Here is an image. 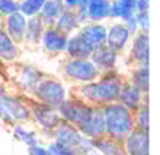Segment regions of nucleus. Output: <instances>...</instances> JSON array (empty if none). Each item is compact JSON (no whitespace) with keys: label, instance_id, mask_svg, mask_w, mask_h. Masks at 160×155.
<instances>
[{"label":"nucleus","instance_id":"33","mask_svg":"<svg viewBox=\"0 0 160 155\" xmlns=\"http://www.w3.org/2000/svg\"><path fill=\"white\" fill-rule=\"evenodd\" d=\"M16 12H19V2L18 0H0V16L3 19Z\"/></svg>","mask_w":160,"mask_h":155},{"label":"nucleus","instance_id":"1","mask_svg":"<svg viewBox=\"0 0 160 155\" xmlns=\"http://www.w3.org/2000/svg\"><path fill=\"white\" fill-rule=\"evenodd\" d=\"M125 83V76L121 71L101 74L95 81L74 87V96L90 106L103 107L118 100L121 87Z\"/></svg>","mask_w":160,"mask_h":155},{"label":"nucleus","instance_id":"34","mask_svg":"<svg viewBox=\"0 0 160 155\" xmlns=\"http://www.w3.org/2000/svg\"><path fill=\"white\" fill-rule=\"evenodd\" d=\"M135 21H137V26H138V32L150 34V13L148 12L135 13Z\"/></svg>","mask_w":160,"mask_h":155},{"label":"nucleus","instance_id":"37","mask_svg":"<svg viewBox=\"0 0 160 155\" xmlns=\"http://www.w3.org/2000/svg\"><path fill=\"white\" fill-rule=\"evenodd\" d=\"M8 93H9V86H8V83L2 78V76H0V97H3L4 94H8Z\"/></svg>","mask_w":160,"mask_h":155},{"label":"nucleus","instance_id":"6","mask_svg":"<svg viewBox=\"0 0 160 155\" xmlns=\"http://www.w3.org/2000/svg\"><path fill=\"white\" fill-rule=\"evenodd\" d=\"M10 67H13L15 70H13L9 78L12 81L13 87L16 88V93H19L22 96L31 97L35 87L45 77V73L34 64L26 63H16Z\"/></svg>","mask_w":160,"mask_h":155},{"label":"nucleus","instance_id":"31","mask_svg":"<svg viewBox=\"0 0 160 155\" xmlns=\"http://www.w3.org/2000/svg\"><path fill=\"white\" fill-rule=\"evenodd\" d=\"M47 147L50 149L51 155H79L74 148L63 145V143H60V142H55V141H50V143Z\"/></svg>","mask_w":160,"mask_h":155},{"label":"nucleus","instance_id":"9","mask_svg":"<svg viewBox=\"0 0 160 155\" xmlns=\"http://www.w3.org/2000/svg\"><path fill=\"white\" fill-rule=\"evenodd\" d=\"M127 64L132 65H150V34L137 32L127 49Z\"/></svg>","mask_w":160,"mask_h":155},{"label":"nucleus","instance_id":"18","mask_svg":"<svg viewBox=\"0 0 160 155\" xmlns=\"http://www.w3.org/2000/svg\"><path fill=\"white\" fill-rule=\"evenodd\" d=\"M22 57V48L19 44L13 41L3 29H0V61L4 65H13L19 63Z\"/></svg>","mask_w":160,"mask_h":155},{"label":"nucleus","instance_id":"11","mask_svg":"<svg viewBox=\"0 0 160 155\" xmlns=\"http://www.w3.org/2000/svg\"><path fill=\"white\" fill-rule=\"evenodd\" d=\"M67 39L68 35L63 34L61 31H58L54 26H47L44 34H42L39 46L51 57H58V55H64Z\"/></svg>","mask_w":160,"mask_h":155},{"label":"nucleus","instance_id":"22","mask_svg":"<svg viewBox=\"0 0 160 155\" xmlns=\"http://www.w3.org/2000/svg\"><path fill=\"white\" fill-rule=\"evenodd\" d=\"M111 0H88L86 12H88L89 22L103 23L109 19Z\"/></svg>","mask_w":160,"mask_h":155},{"label":"nucleus","instance_id":"3","mask_svg":"<svg viewBox=\"0 0 160 155\" xmlns=\"http://www.w3.org/2000/svg\"><path fill=\"white\" fill-rule=\"evenodd\" d=\"M0 120L4 125L31 122V99L19 93H10L0 97Z\"/></svg>","mask_w":160,"mask_h":155},{"label":"nucleus","instance_id":"36","mask_svg":"<svg viewBox=\"0 0 160 155\" xmlns=\"http://www.w3.org/2000/svg\"><path fill=\"white\" fill-rule=\"evenodd\" d=\"M150 9V0H135V13L148 12Z\"/></svg>","mask_w":160,"mask_h":155},{"label":"nucleus","instance_id":"30","mask_svg":"<svg viewBox=\"0 0 160 155\" xmlns=\"http://www.w3.org/2000/svg\"><path fill=\"white\" fill-rule=\"evenodd\" d=\"M44 3H45V0H21L19 2V12L26 19L35 17L39 15Z\"/></svg>","mask_w":160,"mask_h":155},{"label":"nucleus","instance_id":"4","mask_svg":"<svg viewBox=\"0 0 160 155\" xmlns=\"http://www.w3.org/2000/svg\"><path fill=\"white\" fill-rule=\"evenodd\" d=\"M68 96H70V93H68V88L63 80L45 74V77L35 87L29 99L37 103L57 109Z\"/></svg>","mask_w":160,"mask_h":155},{"label":"nucleus","instance_id":"28","mask_svg":"<svg viewBox=\"0 0 160 155\" xmlns=\"http://www.w3.org/2000/svg\"><path fill=\"white\" fill-rule=\"evenodd\" d=\"M95 151H96V155H127L122 142L108 138L106 135L95 139Z\"/></svg>","mask_w":160,"mask_h":155},{"label":"nucleus","instance_id":"29","mask_svg":"<svg viewBox=\"0 0 160 155\" xmlns=\"http://www.w3.org/2000/svg\"><path fill=\"white\" fill-rule=\"evenodd\" d=\"M132 115H134L135 129L148 130V132H150V106H148V101H146V103H144L141 107H138Z\"/></svg>","mask_w":160,"mask_h":155},{"label":"nucleus","instance_id":"17","mask_svg":"<svg viewBox=\"0 0 160 155\" xmlns=\"http://www.w3.org/2000/svg\"><path fill=\"white\" fill-rule=\"evenodd\" d=\"M82 138H83V135L80 134V130L77 129L76 126L72 125V123H67V122L61 120L58 125H57V128L51 132L50 139L76 149V147L79 145Z\"/></svg>","mask_w":160,"mask_h":155},{"label":"nucleus","instance_id":"27","mask_svg":"<svg viewBox=\"0 0 160 155\" xmlns=\"http://www.w3.org/2000/svg\"><path fill=\"white\" fill-rule=\"evenodd\" d=\"M64 9L66 7H64L61 0H45L38 16L45 26H54L55 21L58 19V16Z\"/></svg>","mask_w":160,"mask_h":155},{"label":"nucleus","instance_id":"15","mask_svg":"<svg viewBox=\"0 0 160 155\" xmlns=\"http://www.w3.org/2000/svg\"><path fill=\"white\" fill-rule=\"evenodd\" d=\"M106 29L105 23H96V22H88L79 28L77 34L82 36L86 44L90 46V49H98L105 45L106 42Z\"/></svg>","mask_w":160,"mask_h":155},{"label":"nucleus","instance_id":"2","mask_svg":"<svg viewBox=\"0 0 160 155\" xmlns=\"http://www.w3.org/2000/svg\"><path fill=\"white\" fill-rule=\"evenodd\" d=\"M105 120V135L111 139L122 142L135 129L134 115L118 101L102 107Z\"/></svg>","mask_w":160,"mask_h":155},{"label":"nucleus","instance_id":"19","mask_svg":"<svg viewBox=\"0 0 160 155\" xmlns=\"http://www.w3.org/2000/svg\"><path fill=\"white\" fill-rule=\"evenodd\" d=\"M26 19L21 12H16L6 16L3 19V31L13 39V41L22 45L23 38H25V29H26Z\"/></svg>","mask_w":160,"mask_h":155},{"label":"nucleus","instance_id":"16","mask_svg":"<svg viewBox=\"0 0 160 155\" xmlns=\"http://www.w3.org/2000/svg\"><path fill=\"white\" fill-rule=\"evenodd\" d=\"M117 101L134 113L138 107H141L146 101H148V94H144L141 90L134 87L132 84H130L125 80L124 86L121 87V92H119V96Z\"/></svg>","mask_w":160,"mask_h":155},{"label":"nucleus","instance_id":"38","mask_svg":"<svg viewBox=\"0 0 160 155\" xmlns=\"http://www.w3.org/2000/svg\"><path fill=\"white\" fill-rule=\"evenodd\" d=\"M61 2H63L64 7L67 9H76L80 3V0H61Z\"/></svg>","mask_w":160,"mask_h":155},{"label":"nucleus","instance_id":"24","mask_svg":"<svg viewBox=\"0 0 160 155\" xmlns=\"http://www.w3.org/2000/svg\"><path fill=\"white\" fill-rule=\"evenodd\" d=\"M135 15V0H111L109 19L125 22Z\"/></svg>","mask_w":160,"mask_h":155},{"label":"nucleus","instance_id":"12","mask_svg":"<svg viewBox=\"0 0 160 155\" xmlns=\"http://www.w3.org/2000/svg\"><path fill=\"white\" fill-rule=\"evenodd\" d=\"M121 57L122 55L117 54L115 51L109 49L106 45H103L101 48H98V49H93L89 59L96 67L99 74H105V73L111 71H118Z\"/></svg>","mask_w":160,"mask_h":155},{"label":"nucleus","instance_id":"7","mask_svg":"<svg viewBox=\"0 0 160 155\" xmlns=\"http://www.w3.org/2000/svg\"><path fill=\"white\" fill-rule=\"evenodd\" d=\"M31 122L41 132V135L51 138V132L57 128L61 119L57 109L31 100Z\"/></svg>","mask_w":160,"mask_h":155},{"label":"nucleus","instance_id":"20","mask_svg":"<svg viewBox=\"0 0 160 155\" xmlns=\"http://www.w3.org/2000/svg\"><path fill=\"white\" fill-rule=\"evenodd\" d=\"M90 54H92L90 46L82 39V36L77 32L73 35H68L67 45H66V51H64L66 58L86 59V58H90Z\"/></svg>","mask_w":160,"mask_h":155},{"label":"nucleus","instance_id":"32","mask_svg":"<svg viewBox=\"0 0 160 155\" xmlns=\"http://www.w3.org/2000/svg\"><path fill=\"white\" fill-rule=\"evenodd\" d=\"M76 151L79 155H96V151H95V139L83 136V138L80 139L79 145L76 147Z\"/></svg>","mask_w":160,"mask_h":155},{"label":"nucleus","instance_id":"25","mask_svg":"<svg viewBox=\"0 0 160 155\" xmlns=\"http://www.w3.org/2000/svg\"><path fill=\"white\" fill-rule=\"evenodd\" d=\"M47 26L44 25V22L39 19V16L29 17L26 21V29H25V38H23V44L29 46H38L41 42L42 34L45 31Z\"/></svg>","mask_w":160,"mask_h":155},{"label":"nucleus","instance_id":"14","mask_svg":"<svg viewBox=\"0 0 160 155\" xmlns=\"http://www.w3.org/2000/svg\"><path fill=\"white\" fill-rule=\"evenodd\" d=\"M122 147L127 155H150V132L134 129L122 141Z\"/></svg>","mask_w":160,"mask_h":155},{"label":"nucleus","instance_id":"21","mask_svg":"<svg viewBox=\"0 0 160 155\" xmlns=\"http://www.w3.org/2000/svg\"><path fill=\"white\" fill-rule=\"evenodd\" d=\"M125 80L138 90L148 94L150 92V65H132L130 67Z\"/></svg>","mask_w":160,"mask_h":155},{"label":"nucleus","instance_id":"23","mask_svg":"<svg viewBox=\"0 0 160 155\" xmlns=\"http://www.w3.org/2000/svg\"><path fill=\"white\" fill-rule=\"evenodd\" d=\"M80 22L77 19L76 9H64L61 15L58 16V19L55 21L54 28H57L58 31H61L66 35H73L76 34L80 28Z\"/></svg>","mask_w":160,"mask_h":155},{"label":"nucleus","instance_id":"35","mask_svg":"<svg viewBox=\"0 0 160 155\" xmlns=\"http://www.w3.org/2000/svg\"><path fill=\"white\" fill-rule=\"evenodd\" d=\"M28 154L29 155H51L50 149L47 145H42V143H37L34 147L28 148Z\"/></svg>","mask_w":160,"mask_h":155},{"label":"nucleus","instance_id":"39","mask_svg":"<svg viewBox=\"0 0 160 155\" xmlns=\"http://www.w3.org/2000/svg\"><path fill=\"white\" fill-rule=\"evenodd\" d=\"M0 29H3V17L0 16Z\"/></svg>","mask_w":160,"mask_h":155},{"label":"nucleus","instance_id":"10","mask_svg":"<svg viewBox=\"0 0 160 155\" xmlns=\"http://www.w3.org/2000/svg\"><path fill=\"white\" fill-rule=\"evenodd\" d=\"M131 39H132V35H131V32L127 29V26L122 22H114L106 29L105 45L119 55L127 52Z\"/></svg>","mask_w":160,"mask_h":155},{"label":"nucleus","instance_id":"13","mask_svg":"<svg viewBox=\"0 0 160 155\" xmlns=\"http://www.w3.org/2000/svg\"><path fill=\"white\" fill-rule=\"evenodd\" d=\"M80 134L90 139H98L105 136V120H103V112L99 106H92L90 113L86 116L82 123L77 126Z\"/></svg>","mask_w":160,"mask_h":155},{"label":"nucleus","instance_id":"26","mask_svg":"<svg viewBox=\"0 0 160 155\" xmlns=\"http://www.w3.org/2000/svg\"><path fill=\"white\" fill-rule=\"evenodd\" d=\"M10 129H12V136L16 141L22 142L23 145L26 147H34L37 143H41L39 142V135L38 132L32 128L26 125V123H15L13 126H10Z\"/></svg>","mask_w":160,"mask_h":155},{"label":"nucleus","instance_id":"8","mask_svg":"<svg viewBox=\"0 0 160 155\" xmlns=\"http://www.w3.org/2000/svg\"><path fill=\"white\" fill-rule=\"evenodd\" d=\"M90 110H92V106L88 105V103H84L83 100H80L79 97H76L74 94H70V96L57 107L60 119L63 122L72 123V125H74L76 128L86 119V116L90 113Z\"/></svg>","mask_w":160,"mask_h":155},{"label":"nucleus","instance_id":"5","mask_svg":"<svg viewBox=\"0 0 160 155\" xmlns=\"http://www.w3.org/2000/svg\"><path fill=\"white\" fill-rule=\"evenodd\" d=\"M60 73H61L64 81H67L68 84H73L74 87L95 81L101 76L96 67L93 65V63L89 58H64L61 65H60Z\"/></svg>","mask_w":160,"mask_h":155}]
</instances>
